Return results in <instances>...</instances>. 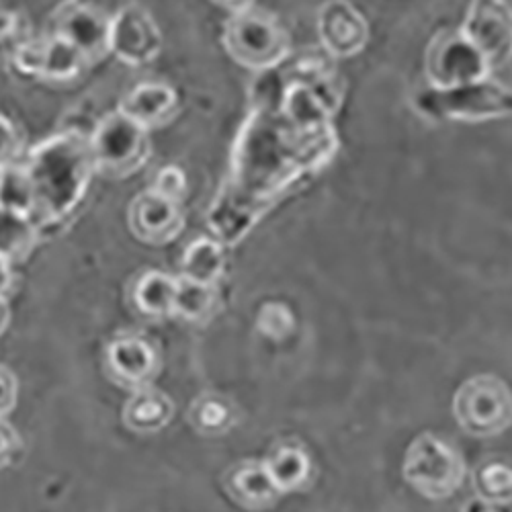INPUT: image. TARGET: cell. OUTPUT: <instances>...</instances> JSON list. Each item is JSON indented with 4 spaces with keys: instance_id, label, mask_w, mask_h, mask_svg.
I'll use <instances>...</instances> for the list:
<instances>
[{
    "instance_id": "obj_27",
    "label": "cell",
    "mask_w": 512,
    "mask_h": 512,
    "mask_svg": "<svg viewBox=\"0 0 512 512\" xmlns=\"http://www.w3.org/2000/svg\"><path fill=\"white\" fill-rule=\"evenodd\" d=\"M152 191H156L158 195L181 203L185 193H187V177L179 166H164L162 170H158V175L154 179V187Z\"/></svg>"
},
{
    "instance_id": "obj_17",
    "label": "cell",
    "mask_w": 512,
    "mask_h": 512,
    "mask_svg": "<svg viewBox=\"0 0 512 512\" xmlns=\"http://www.w3.org/2000/svg\"><path fill=\"white\" fill-rule=\"evenodd\" d=\"M173 416L175 402L152 386L132 390V396L127 398L123 406L125 426L130 431L142 435H152L166 429Z\"/></svg>"
},
{
    "instance_id": "obj_14",
    "label": "cell",
    "mask_w": 512,
    "mask_h": 512,
    "mask_svg": "<svg viewBox=\"0 0 512 512\" xmlns=\"http://www.w3.org/2000/svg\"><path fill=\"white\" fill-rule=\"evenodd\" d=\"M224 488L238 506L252 512L269 510L281 498L263 461L256 459H244L232 465L224 476Z\"/></svg>"
},
{
    "instance_id": "obj_11",
    "label": "cell",
    "mask_w": 512,
    "mask_h": 512,
    "mask_svg": "<svg viewBox=\"0 0 512 512\" xmlns=\"http://www.w3.org/2000/svg\"><path fill=\"white\" fill-rule=\"evenodd\" d=\"M56 35L68 39L91 62L109 54L111 19L82 0H66L54 17Z\"/></svg>"
},
{
    "instance_id": "obj_5",
    "label": "cell",
    "mask_w": 512,
    "mask_h": 512,
    "mask_svg": "<svg viewBox=\"0 0 512 512\" xmlns=\"http://www.w3.org/2000/svg\"><path fill=\"white\" fill-rule=\"evenodd\" d=\"M453 416L469 437H496L512 426V392L496 375L469 377L455 392Z\"/></svg>"
},
{
    "instance_id": "obj_3",
    "label": "cell",
    "mask_w": 512,
    "mask_h": 512,
    "mask_svg": "<svg viewBox=\"0 0 512 512\" xmlns=\"http://www.w3.org/2000/svg\"><path fill=\"white\" fill-rule=\"evenodd\" d=\"M402 476L420 496L445 500L461 488L465 463L461 453L449 441L435 433H422L406 449Z\"/></svg>"
},
{
    "instance_id": "obj_29",
    "label": "cell",
    "mask_w": 512,
    "mask_h": 512,
    "mask_svg": "<svg viewBox=\"0 0 512 512\" xmlns=\"http://www.w3.org/2000/svg\"><path fill=\"white\" fill-rule=\"evenodd\" d=\"M19 398V383L11 369L0 365V418L13 412Z\"/></svg>"
},
{
    "instance_id": "obj_23",
    "label": "cell",
    "mask_w": 512,
    "mask_h": 512,
    "mask_svg": "<svg viewBox=\"0 0 512 512\" xmlns=\"http://www.w3.org/2000/svg\"><path fill=\"white\" fill-rule=\"evenodd\" d=\"M472 482L478 498L502 506L512 504V465L508 461L498 457L482 461Z\"/></svg>"
},
{
    "instance_id": "obj_22",
    "label": "cell",
    "mask_w": 512,
    "mask_h": 512,
    "mask_svg": "<svg viewBox=\"0 0 512 512\" xmlns=\"http://www.w3.org/2000/svg\"><path fill=\"white\" fill-rule=\"evenodd\" d=\"M177 277H170L162 271L144 273L132 291L134 304L144 316L164 318L175 314V295H177Z\"/></svg>"
},
{
    "instance_id": "obj_26",
    "label": "cell",
    "mask_w": 512,
    "mask_h": 512,
    "mask_svg": "<svg viewBox=\"0 0 512 512\" xmlns=\"http://www.w3.org/2000/svg\"><path fill=\"white\" fill-rule=\"evenodd\" d=\"M259 330L271 338H283L293 330V316L283 304H265L259 314Z\"/></svg>"
},
{
    "instance_id": "obj_25",
    "label": "cell",
    "mask_w": 512,
    "mask_h": 512,
    "mask_svg": "<svg viewBox=\"0 0 512 512\" xmlns=\"http://www.w3.org/2000/svg\"><path fill=\"white\" fill-rule=\"evenodd\" d=\"M0 205L27 213V216L33 213V191L25 166L15 164L3 168V177H0Z\"/></svg>"
},
{
    "instance_id": "obj_34",
    "label": "cell",
    "mask_w": 512,
    "mask_h": 512,
    "mask_svg": "<svg viewBox=\"0 0 512 512\" xmlns=\"http://www.w3.org/2000/svg\"><path fill=\"white\" fill-rule=\"evenodd\" d=\"M11 322V306L7 302L5 295H0V336L5 334V330L9 328Z\"/></svg>"
},
{
    "instance_id": "obj_2",
    "label": "cell",
    "mask_w": 512,
    "mask_h": 512,
    "mask_svg": "<svg viewBox=\"0 0 512 512\" xmlns=\"http://www.w3.org/2000/svg\"><path fill=\"white\" fill-rule=\"evenodd\" d=\"M412 109L429 121H490L512 117V87L484 76L453 87H426L412 95Z\"/></svg>"
},
{
    "instance_id": "obj_21",
    "label": "cell",
    "mask_w": 512,
    "mask_h": 512,
    "mask_svg": "<svg viewBox=\"0 0 512 512\" xmlns=\"http://www.w3.org/2000/svg\"><path fill=\"white\" fill-rule=\"evenodd\" d=\"M189 422L205 437H220L236 426L238 408L222 394H201L189 406Z\"/></svg>"
},
{
    "instance_id": "obj_31",
    "label": "cell",
    "mask_w": 512,
    "mask_h": 512,
    "mask_svg": "<svg viewBox=\"0 0 512 512\" xmlns=\"http://www.w3.org/2000/svg\"><path fill=\"white\" fill-rule=\"evenodd\" d=\"M21 25L19 17L13 13L0 11V52H15V48L21 44L19 41Z\"/></svg>"
},
{
    "instance_id": "obj_7",
    "label": "cell",
    "mask_w": 512,
    "mask_h": 512,
    "mask_svg": "<svg viewBox=\"0 0 512 512\" xmlns=\"http://www.w3.org/2000/svg\"><path fill=\"white\" fill-rule=\"evenodd\" d=\"M490 74L486 58L459 27L439 31L426 46L424 76L431 87H453Z\"/></svg>"
},
{
    "instance_id": "obj_13",
    "label": "cell",
    "mask_w": 512,
    "mask_h": 512,
    "mask_svg": "<svg viewBox=\"0 0 512 512\" xmlns=\"http://www.w3.org/2000/svg\"><path fill=\"white\" fill-rule=\"evenodd\" d=\"M107 369L123 388L150 386L160 371V355L144 338H119L107 349Z\"/></svg>"
},
{
    "instance_id": "obj_9",
    "label": "cell",
    "mask_w": 512,
    "mask_h": 512,
    "mask_svg": "<svg viewBox=\"0 0 512 512\" xmlns=\"http://www.w3.org/2000/svg\"><path fill=\"white\" fill-rule=\"evenodd\" d=\"M160 50V29L140 5H127L111 19L109 52L127 66H144L152 62Z\"/></svg>"
},
{
    "instance_id": "obj_35",
    "label": "cell",
    "mask_w": 512,
    "mask_h": 512,
    "mask_svg": "<svg viewBox=\"0 0 512 512\" xmlns=\"http://www.w3.org/2000/svg\"><path fill=\"white\" fill-rule=\"evenodd\" d=\"M213 3H218L220 7H224V9L232 11V13L252 7V0H213Z\"/></svg>"
},
{
    "instance_id": "obj_32",
    "label": "cell",
    "mask_w": 512,
    "mask_h": 512,
    "mask_svg": "<svg viewBox=\"0 0 512 512\" xmlns=\"http://www.w3.org/2000/svg\"><path fill=\"white\" fill-rule=\"evenodd\" d=\"M461 512H510V510H508V506L492 504V502H486V500L474 496V498H469V500L463 504Z\"/></svg>"
},
{
    "instance_id": "obj_6",
    "label": "cell",
    "mask_w": 512,
    "mask_h": 512,
    "mask_svg": "<svg viewBox=\"0 0 512 512\" xmlns=\"http://www.w3.org/2000/svg\"><path fill=\"white\" fill-rule=\"evenodd\" d=\"M148 132L119 109L103 115L89 136L95 170L115 179L136 173L150 156Z\"/></svg>"
},
{
    "instance_id": "obj_24",
    "label": "cell",
    "mask_w": 512,
    "mask_h": 512,
    "mask_svg": "<svg viewBox=\"0 0 512 512\" xmlns=\"http://www.w3.org/2000/svg\"><path fill=\"white\" fill-rule=\"evenodd\" d=\"M218 306L216 285L197 283L185 277H179L177 295H175V314L189 322L207 320Z\"/></svg>"
},
{
    "instance_id": "obj_15",
    "label": "cell",
    "mask_w": 512,
    "mask_h": 512,
    "mask_svg": "<svg viewBox=\"0 0 512 512\" xmlns=\"http://www.w3.org/2000/svg\"><path fill=\"white\" fill-rule=\"evenodd\" d=\"M263 465L281 494L304 490L314 476V463L306 447L297 441H277Z\"/></svg>"
},
{
    "instance_id": "obj_36",
    "label": "cell",
    "mask_w": 512,
    "mask_h": 512,
    "mask_svg": "<svg viewBox=\"0 0 512 512\" xmlns=\"http://www.w3.org/2000/svg\"><path fill=\"white\" fill-rule=\"evenodd\" d=\"M0 177H3V168H0Z\"/></svg>"
},
{
    "instance_id": "obj_20",
    "label": "cell",
    "mask_w": 512,
    "mask_h": 512,
    "mask_svg": "<svg viewBox=\"0 0 512 512\" xmlns=\"http://www.w3.org/2000/svg\"><path fill=\"white\" fill-rule=\"evenodd\" d=\"M87 64L89 60L84 58V54L76 46H72L68 39L54 33L41 44V62L37 78H44L50 82H70L82 74Z\"/></svg>"
},
{
    "instance_id": "obj_10",
    "label": "cell",
    "mask_w": 512,
    "mask_h": 512,
    "mask_svg": "<svg viewBox=\"0 0 512 512\" xmlns=\"http://www.w3.org/2000/svg\"><path fill=\"white\" fill-rule=\"evenodd\" d=\"M316 31L322 48L336 58L361 54L369 41L367 19L351 0H326L316 15Z\"/></svg>"
},
{
    "instance_id": "obj_16",
    "label": "cell",
    "mask_w": 512,
    "mask_h": 512,
    "mask_svg": "<svg viewBox=\"0 0 512 512\" xmlns=\"http://www.w3.org/2000/svg\"><path fill=\"white\" fill-rule=\"evenodd\" d=\"M177 107V93L166 82H142L119 103V111L146 127V130L168 121Z\"/></svg>"
},
{
    "instance_id": "obj_18",
    "label": "cell",
    "mask_w": 512,
    "mask_h": 512,
    "mask_svg": "<svg viewBox=\"0 0 512 512\" xmlns=\"http://www.w3.org/2000/svg\"><path fill=\"white\" fill-rule=\"evenodd\" d=\"M226 250L228 246L216 236H201L193 240L181 256V277L216 285L226 271Z\"/></svg>"
},
{
    "instance_id": "obj_4",
    "label": "cell",
    "mask_w": 512,
    "mask_h": 512,
    "mask_svg": "<svg viewBox=\"0 0 512 512\" xmlns=\"http://www.w3.org/2000/svg\"><path fill=\"white\" fill-rule=\"evenodd\" d=\"M224 46L236 64L250 70H271L289 54V37L273 15L248 7L228 19Z\"/></svg>"
},
{
    "instance_id": "obj_19",
    "label": "cell",
    "mask_w": 512,
    "mask_h": 512,
    "mask_svg": "<svg viewBox=\"0 0 512 512\" xmlns=\"http://www.w3.org/2000/svg\"><path fill=\"white\" fill-rule=\"evenodd\" d=\"M37 224L31 216L0 205V256L5 261L21 263L31 254L37 242Z\"/></svg>"
},
{
    "instance_id": "obj_12",
    "label": "cell",
    "mask_w": 512,
    "mask_h": 512,
    "mask_svg": "<svg viewBox=\"0 0 512 512\" xmlns=\"http://www.w3.org/2000/svg\"><path fill=\"white\" fill-rule=\"evenodd\" d=\"M127 222H130V230L138 240L162 246L173 242L181 234L185 216L181 203L170 201L150 189L132 201Z\"/></svg>"
},
{
    "instance_id": "obj_1",
    "label": "cell",
    "mask_w": 512,
    "mask_h": 512,
    "mask_svg": "<svg viewBox=\"0 0 512 512\" xmlns=\"http://www.w3.org/2000/svg\"><path fill=\"white\" fill-rule=\"evenodd\" d=\"M25 173L33 191L31 218L37 228L62 224L80 207L95 173L89 134L66 130L37 144Z\"/></svg>"
},
{
    "instance_id": "obj_8",
    "label": "cell",
    "mask_w": 512,
    "mask_h": 512,
    "mask_svg": "<svg viewBox=\"0 0 512 512\" xmlns=\"http://www.w3.org/2000/svg\"><path fill=\"white\" fill-rule=\"evenodd\" d=\"M459 29L492 70L512 58V7L506 0H472Z\"/></svg>"
},
{
    "instance_id": "obj_33",
    "label": "cell",
    "mask_w": 512,
    "mask_h": 512,
    "mask_svg": "<svg viewBox=\"0 0 512 512\" xmlns=\"http://www.w3.org/2000/svg\"><path fill=\"white\" fill-rule=\"evenodd\" d=\"M13 289V271H11V263L5 261L0 256V295H5Z\"/></svg>"
},
{
    "instance_id": "obj_28",
    "label": "cell",
    "mask_w": 512,
    "mask_h": 512,
    "mask_svg": "<svg viewBox=\"0 0 512 512\" xmlns=\"http://www.w3.org/2000/svg\"><path fill=\"white\" fill-rule=\"evenodd\" d=\"M21 156V136L17 127L0 115V168L15 166Z\"/></svg>"
},
{
    "instance_id": "obj_30",
    "label": "cell",
    "mask_w": 512,
    "mask_h": 512,
    "mask_svg": "<svg viewBox=\"0 0 512 512\" xmlns=\"http://www.w3.org/2000/svg\"><path fill=\"white\" fill-rule=\"evenodd\" d=\"M19 447H21V439L17 431L5 418H0V469L15 461Z\"/></svg>"
}]
</instances>
